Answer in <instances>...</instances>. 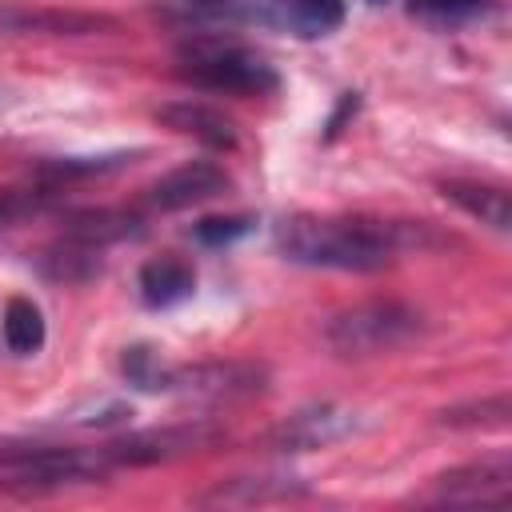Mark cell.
<instances>
[{"label":"cell","mask_w":512,"mask_h":512,"mask_svg":"<svg viewBox=\"0 0 512 512\" xmlns=\"http://www.w3.org/2000/svg\"><path fill=\"white\" fill-rule=\"evenodd\" d=\"M276 244L288 260L308 268L380 272L408 244H420V224H384L364 216H292L276 228Z\"/></svg>","instance_id":"1"},{"label":"cell","mask_w":512,"mask_h":512,"mask_svg":"<svg viewBox=\"0 0 512 512\" xmlns=\"http://www.w3.org/2000/svg\"><path fill=\"white\" fill-rule=\"evenodd\" d=\"M416 332H420V312L400 304V300H368V304L336 312L324 324L328 348L344 360H364V356L392 352V348L408 344Z\"/></svg>","instance_id":"2"},{"label":"cell","mask_w":512,"mask_h":512,"mask_svg":"<svg viewBox=\"0 0 512 512\" xmlns=\"http://www.w3.org/2000/svg\"><path fill=\"white\" fill-rule=\"evenodd\" d=\"M184 80L200 84V88H216V92H240V96H264L272 92L276 68L252 52H244L240 44H220V40H204L184 48Z\"/></svg>","instance_id":"3"},{"label":"cell","mask_w":512,"mask_h":512,"mask_svg":"<svg viewBox=\"0 0 512 512\" xmlns=\"http://www.w3.org/2000/svg\"><path fill=\"white\" fill-rule=\"evenodd\" d=\"M224 432L196 420V424H172V428H152V432H132L124 440H112L104 444V456L112 468H140V464H160V460H172V456H184V452H196V448H208L216 444Z\"/></svg>","instance_id":"4"},{"label":"cell","mask_w":512,"mask_h":512,"mask_svg":"<svg viewBox=\"0 0 512 512\" xmlns=\"http://www.w3.org/2000/svg\"><path fill=\"white\" fill-rule=\"evenodd\" d=\"M264 380L268 376H264L260 364H240V360H228V364H172L164 392L220 404V400H244V396L264 392Z\"/></svg>","instance_id":"5"},{"label":"cell","mask_w":512,"mask_h":512,"mask_svg":"<svg viewBox=\"0 0 512 512\" xmlns=\"http://www.w3.org/2000/svg\"><path fill=\"white\" fill-rule=\"evenodd\" d=\"M508 492H512V456L508 452L468 460L432 480V496L444 504H504Z\"/></svg>","instance_id":"6"},{"label":"cell","mask_w":512,"mask_h":512,"mask_svg":"<svg viewBox=\"0 0 512 512\" xmlns=\"http://www.w3.org/2000/svg\"><path fill=\"white\" fill-rule=\"evenodd\" d=\"M356 428V412L340 408V404H308L300 412H292L284 424L272 428L268 444L280 452H308V448H324L332 440H344Z\"/></svg>","instance_id":"7"},{"label":"cell","mask_w":512,"mask_h":512,"mask_svg":"<svg viewBox=\"0 0 512 512\" xmlns=\"http://www.w3.org/2000/svg\"><path fill=\"white\" fill-rule=\"evenodd\" d=\"M228 172L208 164V160H188L172 172H164L152 188H148V204L152 208H164V212H176V208H188V204H204L212 196H220L228 188Z\"/></svg>","instance_id":"8"},{"label":"cell","mask_w":512,"mask_h":512,"mask_svg":"<svg viewBox=\"0 0 512 512\" xmlns=\"http://www.w3.org/2000/svg\"><path fill=\"white\" fill-rule=\"evenodd\" d=\"M156 120L164 128L180 132V136H192V140L216 148V152H232L236 148V128L216 108H204V104H192V100H176V104H160Z\"/></svg>","instance_id":"9"},{"label":"cell","mask_w":512,"mask_h":512,"mask_svg":"<svg viewBox=\"0 0 512 512\" xmlns=\"http://www.w3.org/2000/svg\"><path fill=\"white\" fill-rule=\"evenodd\" d=\"M440 192H444V200H452L456 208H464L468 216L488 224L492 232H508L512 228V196H508V188L480 184V180H444Z\"/></svg>","instance_id":"10"},{"label":"cell","mask_w":512,"mask_h":512,"mask_svg":"<svg viewBox=\"0 0 512 512\" xmlns=\"http://www.w3.org/2000/svg\"><path fill=\"white\" fill-rule=\"evenodd\" d=\"M196 288V272L180 256H156L140 268V296L148 308H172L188 300Z\"/></svg>","instance_id":"11"},{"label":"cell","mask_w":512,"mask_h":512,"mask_svg":"<svg viewBox=\"0 0 512 512\" xmlns=\"http://www.w3.org/2000/svg\"><path fill=\"white\" fill-rule=\"evenodd\" d=\"M0 28L8 32H64V36H84V32H100V28H116L104 16H88V12H28V8H12L0 4Z\"/></svg>","instance_id":"12"},{"label":"cell","mask_w":512,"mask_h":512,"mask_svg":"<svg viewBox=\"0 0 512 512\" xmlns=\"http://www.w3.org/2000/svg\"><path fill=\"white\" fill-rule=\"evenodd\" d=\"M0 328H4L8 352H16V356H36V352L44 348V336H48L44 312H40V304L28 300V296H12V300L4 304Z\"/></svg>","instance_id":"13"},{"label":"cell","mask_w":512,"mask_h":512,"mask_svg":"<svg viewBox=\"0 0 512 512\" xmlns=\"http://www.w3.org/2000/svg\"><path fill=\"white\" fill-rule=\"evenodd\" d=\"M140 224H136V216L132 212H112V208H100V212H80V216H72V224H68V236H76V240H84V244H108V240H124V236H132Z\"/></svg>","instance_id":"14"},{"label":"cell","mask_w":512,"mask_h":512,"mask_svg":"<svg viewBox=\"0 0 512 512\" xmlns=\"http://www.w3.org/2000/svg\"><path fill=\"white\" fill-rule=\"evenodd\" d=\"M284 16L300 36H328L344 24V0H284Z\"/></svg>","instance_id":"15"},{"label":"cell","mask_w":512,"mask_h":512,"mask_svg":"<svg viewBox=\"0 0 512 512\" xmlns=\"http://www.w3.org/2000/svg\"><path fill=\"white\" fill-rule=\"evenodd\" d=\"M120 372H124L128 384H136V388H144V392H164L172 364H164V360L156 356V348L132 344V348H124V356H120Z\"/></svg>","instance_id":"16"},{"label":"cell","mask_w":512,"mask_h":512,"mask_svg":"<svg viewBox=\"0 0 512 512\" xmlns=\"http://www.w3.org/2000/svg\"><path fill=\"white\" fill-rule=\"evenodd\" d=\"M508 416H512V404H508V396L500 392V396H488V400H480V404H464V408L440 412V424H452V428H476V424H484V428H504Z\"/></svg>","instance_id":"17"},{"label":"cell","mask_w":512,"mask_h":512,"mask_svg":"<svg viewBox=\"0 0 512 512\" xmlns=\"http://www.w3.org/2000/svg\"><path fill=\"white\" fill-rule=\"evenodd\" d=\"M132 156L116 152V156H60V160H48L40 164L44 176H56V180H68V176H100V172H116L124 168Z\"/></svg>","instance_id":"18"},{"label":"cell","mask_w":512,"mask_h":512,"mask_svg":"<svg viewBox=\"0 0 512 512\" xmlns=\"http://www.w3.org/2000/svg\"><path fill=\"white\" fill-rule=\"evenodd\" d=\"M252 224H256L252 216H204V220L192 224V236H196L200 244H208V248H224V244L248 236Z\"/></svg>","instance_id":"19"},{"label":"cell","mask_w":512,"mask_h":512,"mask_svg":"<svg viewBox=\"0 0 512 512\" xmlns=\"http://www.w3.org/2000/svg\"><path fill=\"white\" fill-rule=\"evenodd\" d=\"M480 8L484 0H412V12L436 16V20H464V16H476Z\"/></svg>","instance_id":"20"},{"label":"cell","mask_w":512,"mask_h":512,"mask_svg":"<svg viewBox=\"0 0 512 512\" xmlns=\"http://www.w3.org/2000/svg\"><path fill=\"white\" fill-rule=\"evenodd\" d=\"M40 208V196H24V192H4L0 196V228H8V224H16V220H24L28 212H36Z\"/></svg>","instance_id":"21"},{"label":"cell","mask_w":512,"mask_h":512,"mask_svg":"<svg viewBox=\"0 0 512 512\" xmlns=\"http://www.w3.org/2000/svg\"><path fill=\"white\" fill-rule=\"evenodd\" d=\"M192 8H200V12H224L232 0H188Z\"/></svg>","instance_id":"22"},{"label":"cell","mask_w":512,"mask_h":512,"mask_svg":"<svg viewBox=\"0 0 512 512\" xmlns=\"http://www.w3.org/2000/svg\"><path fill=\"white\" fill-rule=\"evenodd\" d=\"M12 100H16V96H12V92H4V88H0V116H4V112H8V108H12Z\"/></svg>","instance_id":"23"},{"label":"cell","mask_w":512,"mask_h":512,"mask_svg":"<svg viewBox=\"0 0 512 512\" xmlns=\"http://www.w3.org/2000/svg\"><path fill=\"white\" fill-rule=\"evenodd\" d=\"M368 4H384V0H368Z\"/></svg>","instance_id":"24"}]
</instances>
